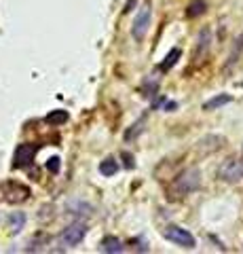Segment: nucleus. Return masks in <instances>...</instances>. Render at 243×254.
I'll list each match as a JSON object with an SVG mask.
<instances>
[{"label":"nucleus","mask_w":243,"mask_h":254,"mask_svg":"<svg viewBox=\"0 0 243 254\" xmlns=\"http://www.w3.org/2000/svg\"><path fill=\"white\" fill-rule=\"evenodd\" d=\"M199 185H201V172L195 169V167H190V169L182 172L174 180V185H171V193H174L176 197H184V195H190L192 190H197Z\"/></svg>","instance_id":"f257e3e1"},{"label":"nucleus","mask_w":243,"mask_h":254,"mask_svg":"<svg viewBox=\"0 0 243 254\" xmlns=\"http://www.w3.org/2000/svg\"><path fill=\"white\" fill-rule=\"evenodd\" d=\"M218 178L224 182L243 180V159H226L218 169Z\"/></svg>","instance_id":"f03ea898"},{"label":"nucleus","mask_w":243,"mask_h":254,"mask_svg":"<svg viewBox=\"0 0 243 254\" xmlns=\"http://www.w3.org/2000/svg\"><path fill=\"white\" fill-rule=\"evenodd\" d=\"M85 235H87V224L85 222H72L68 229H63L60 242H61V246H66V248H74V246H78L83 242Z\"/></svg>","instance_id":"7ed1b4c3"},{"label":"nucleus","mask_w":243,"mask_h":254,"mask_svg":"<svg viewBox=\"0 0 243 254\" xmlns=\"http://www.w3.org/2000/svg\"><path fill=\"white\" fill-rule=\"evenodd\" d=\"M163 237L169 239V242H174L176 246H182V248H195V244H197L195 237H192L186 229L176 227V224H169V227H165V231H163Z\"/></svg>","instance_id":"20e7f679"},{"label":"nucleus","mask_w":243,"mask_h":254,"mask_svg":"<svg viewBox=\"0 0 243 254\" xmlns=\"http://www.w3.org/2000/svg\"><path fill=\"white\" fill-rule=\"evenodd\" d=\"M150 15H152V9H150V4L142 6V11L138 13V17H135L133 26H131V34H133V38H135V40H144L146 32H148Z\"/></svg>","instance_id":"39448f33"},{"label":"nucleus","mask_w":243,"mask_h":254,"mask_svg":"<svg viewBox=\"0 0 243 254\" xmlns=\"http://www.w3.org/2000/svg\"><path fill=\"white\" fill-rule=\"evenodd\" d=\"M34 155H36V146H30V144H19L15 148V161H13V165L15 167H24L28 163H32L34 161Z\"/></svg>","instance_id":"423d86ee"},{"label":"nucleus","mask_w":243,"mask_h":254,"mask_svg":"<svg viewBox=\"0 0 243 254\" xmlns=\"http://www.w3.org/2000/svg\"><path fill=\"white\" fill-rule=\"evenodd\" d=\"M125 250V246H123V242H121L119 237H112V235H108V237H104L102 239V252H108V254H114V252H123Z\"/></svg>","instance_id":"0eeeda50"},{"label":"nucleus","mask_w":243,"mask_h":254,"mask_svg":"<svg viewBox=\"0 0 243 254\" xmlns=\"http://www.w3.org/2000/svg\"><path fill=\"white\" fill-rule=\"evenodd\" d=\"M231 102H233V95L222 94V95H216V97H212V100H207L203 104V110H216V108H222V106L231 104Z\"/></svg>","instance_id":"6e6552de"},{"label":"nucleus","mask_w":243,"mask_h":254,"mask_svg":"<svg viewBox=\"0 0 243 254\" xmlns=\"http://www.w3.org/2000/svg\"><path fill=\"white\" fill-rule=\"evenodd\" d=\"M119 172V163H117V159L114 157H108V159H104L102 163H99V174L106 176V178H110V176H114Z\"/></svg>","instance_id":"1a4fd4ad"},{"label":"nucleus","mask_w":243,"mask_h":254,"mask_svg":"<svg viewBox=\"0 0 243 254\" xmlns=\"http://www.w3.org/2000/svg\"><path fill=\"white\" fill-rule=\"evenodd\" d=\"M66 121H68V112L66 110H53V112H49V115L45 117L47 125H63Z\"/></svg>","instance_id":"9d476101"},{"label":"nucleus","mask_w":243,"mask_h":254,"mask_svg":"<svg viewBox=\"0 0 243 254\" xmlns=\"http://www.w3.org/2000/svg\"><path fill=\"white\" fill-rule=\"evenodd\" d=\"M205 13V2L203 0H192V2L188 4V9H186V17H199V15H203Z\"/></svg>","instance_id":"9b49d317"},{"label":"nucleus","mask_w":243,"mask_h":254,"mask_svg":"<svg viewBox=\"0 0 243 254\" xmlns=\"http://www.w3.org/2000/svg\"><path fill=\"white\" fill-rule=\"evenodd\" d=\"M180 55H182V51H180V49H178V47H174V49H171V51L167 53V58L163 60V64H161V70H169V68H174Z\"/></svg>","instance_id":"f8f14e48"},{"label":"nucleus","mask_w":243,"mask_h":254,"mask_svg":"<svg viewBox=\"0 0 243 254\" xmlns=\"http://www.w3.org/2000/svg\"><path fill=\"white\" fill-rule=\"evenodd\" d=\"M24 221H26V216L24 214H13L11 218H9V222H11V231L13 233H19L21 229H24Z\"/></svg>","instance_id":"ddd939ff"},{"label":"nucleus","mask_w":243,"mask_h":254,"mask_svg":"<svg viewBox=\"0 0 243 254\" xmlns=\"http://www.w3.org/2000/svg\"><path fill=\"white\" fill-rule=\"evenodd\" d=\"M47 169L49 172H53V174H57L60 172V157H51L47 161Z\"/></svg>","instance_id":"4468645a"},{"label":"nucleus","mask_w":243,"mask_h":254,"mask_svg":"<svg viewBox=\"0 0 243 254\" xmlns=\"http://www.w3.org/2000/svg\"><path fill=\"white\" fill-rule=\"evenodd\" d=\"M135 2H138V0H129V2L125 4V13H129V11L133 9V6H135Z\"/></svg>","instance_id":"2eb2a0df"}]
</instances>
